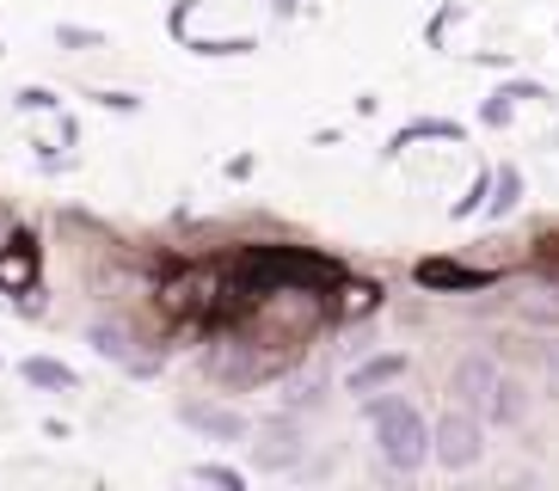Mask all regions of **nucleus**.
Returning a JSON list of instances; mask_svg holds the SVG:
<instances>
[{
    "mask_svg": "<svg viewBox=\"0 0 559 491\" xmlns=\"http://www.w3.org/2000/svg\"><path fill=\"white\" fill-rule=\"evenodd\" d=\"M369 424H376V448L394 474H418V467L437 455V448H430V424L406 406V399H376V406H369Z\"/></svg>",
    "mask_w": 559,
    "mask_h": 491,
    "instance_id": "1",
    "label": "nucleus"
},
{
    "mask_svg": "<svg viewBox=\"0 0 559 491\" xmlns=\"http://www.w3.org/2000/svg\"><path fill=\"white\" fill-rule=\"evenodd\" d=\"M222 301H228V277L222 271H203V264H185L154 289V308L173 326H198V320H222Z\"/></svg>",
    "mask_w": 559,
    "mask_h": 491,
    "instance_id": "2",
    "label": "nucleus"
},
{
    "mask_svg": "<svg viewBox=\"0 0 559 491\" xmlns=\"http://www.w3.org/2000/svg\"><path fill=\"white\" fill-rule=\"evenodd\" d=\"M430 448H437V460H443L449 474H467V467H479V455H486V411L449 406L443 418L430 424Z\"/></svg>",
    "mask_w": 559,
    "mask_h": 491,
    "instance_id": "3",
    "label": "nucleus"
},
{
    "mask_svg": "<svg viewBox=\"0 0 559 491\" xmlns=\"http://www.w3.org/2000/svg\"><path fill=\"white\" fill-rule=\"evenodd\" d=\"M301 460H308V430H301L296 411H283V418L252 430V467L259 474H296Z\"/></svg>",
    "mask_w": 559,
    "mask_h": 491,
    "instance_id": "4",
    "label": "nucleus"
},
{
    "mask_svg": "<svg viewBox=\"0 0 559 491\" xmlns=\"http://www.w3.org/2000/svg\"><path fill=\"white\" fill-rule=\"evenodd\" d=\"M179 424L198 430V436H210V442H247L252 436V418L240 406H222V399H185Z\"/></svg>",
    "mask_w": 559,
    "mask_h": 491,
    "instance_id": "5",
    "label": "nucleus"
},
{
    "mask_svg": "<svg viewBox=\"0 0 559 491\" xmlns=\"http://www.w3.org/2000/svg\"><path fill=\"white\" fill-rule=\"evenodd\" d=\"M498 381H504V369H498L486 350H467V357L449 369V399H455V406L486 411V406H492V393H498Z\"/></svg>",
    "mask_w": 559,
    "mask_h": 491,
    "instance_id": "6",
    "label": "nucleus"
},
{
    "mask_svg": "<svg viewBox=\"0 0 559 491\" xmlns=\"http://www.w3.org/2000/svg\"><path fill=\"white\" fill-rule=\"evenodd\" d=\"M86 344H93L105 362H123L130 375H154V369H160V357H142V350H135V332L123 326V320H93V326H86Z\"/></svg>",
    "mask_w": 559,
    "mask_h": 491,
    "instance_id": "7",
    "label": "nucleus"
},
{
    "mask_svg": "<svg viewBox=\"0 0 559 491\" xmlns=\"http://www.w3.org/2000/svg\"><path fill=\"white\" fill-rule=\"evenodd\" d=\"M412 277H418V289H430V295H467V289H486L492 271H479V264H455V259H425Z\"/></svg>",
    "mask_w": 559,
    "mask_h": 491,
    "instance_id": "8",
    "label": "nucleus"
},
{
    "mask_svg": "<svg viewBox=\"0 0 559 491\" xmlns=\"http://www.w3.org/2000/svg\"><path fill=\"white\" fill-rule=\"evenodd\" d=\"M37 277H44V259H37V240L32 233H19L7 252H0V295L13 301V295H32Z\"/></svg>",
    "mask_w": 559,
    "mask_h": 491,
    "instance_id": "9",
    "label": "nucleus"
},
{
    "mask_svg": "<svg viewBox=\"0 0 559 491\" xmlns=\"http://www.w3.org/2000/svg\"><path fill=\"white\" fill-rule=\"evenodd\" d=\"M412 362L400 357V350H388V357H369V362H357V369H350L345 375V387L350 393H376V387H394L400 375H406Z\"/></svg>",
    "mask_w": 559,
    "mask_h": 491,
    "instance_id": "10",
    "label": "nucleus"
},
{
    "mask_svg": "<svg viewBox=\"0 0 559 491\" xmlns=\"http://www.w3.org/2000/svg\"><path fill=\"white\" fill-rule=\"evenodd\" d=\"M523 418H528V381L523 375H504V381H498V393H492V406H486V424L516 430Z\"/></svg>",
    "mask_w": 559,
    "mask_h": 491,
    "instance_id": "11",
    "label": "nucleus"
},
{
    "mask_svg": "<svg viewBox=\"0 0 559 491\" xmlns=\"http://www.w3.org/2000/svg\"><path fill=\"white\" fill-rule=\"evenodd\" d=\"M19 375L32 381V387H44V393H74L81 387V375H74L68 362H56V357H25L19 362Z\"/></svg>",
    "mask_w": 559,
    "mask_h": 491,
    "instance_id": "12",
    "label": "nucleus"
},
{
    "mask_svg": "<svg viewBox=\"0 0 559 491\" xmlns=\"http://www.w3.org/2000/svg\"><path fill=\"white\" fill-rule=\"evenodd\" d=\"M376 301H381L376 283H338V289H332V326H338V320H362Z\"/></svg>",
    "mask_w": 559,
    "mask_h": 491,
    "instance_id": "13",
    "label": "nucleus"
},
{
    "mask_svg": "<svg viewBox=\"0 0 559 491\" xmlns=\"http://www.w3.org/2000/svg\"><path fill=\"white\" fill-rule=\"evenodd\" d=\"M516 308H523V320H547V326H559V283H528V289L516 295Z\"/></svg>",
    "mask_w": 559,
    "mask_h": 491,
    "instance_id": "14",
    "label": "nucleus"
},
{
    "mask_svg": "<svg viewBox=\"0 0 559 491\" xmlns=\"http://www.w3.org/2000/svg\"><path fill=\"white\" fill-rule=\"evenodd\" d=\"M191 479H203V486H222V491H240V486H247V474L215 467V460H198V467H191Z\"/></svg>",
    "mask_w": 559,
    "mask_h": 491,
    "instance_id": "15",
    "label": "nucleus"
},
{
    "mask_svg": "<svg viewBox=\"0 0 559 491\" xmlns=\"http://www.w3.org/2000/svg\"><path fill=\"white\" fill-rule=\"evenodd\" d=\"M516 196H523V179H516V172H498V196H492V215H510V209H516Z\"/></svg>",
    "mask_w": 559,
    "mask_h": 491,
    "instance_id": "16",
    "label": "nucleus"
},
{
    "mask_svg": "<svg viewBox=\"0 0 559 491\" xmlns=\"http://www.w3.org/2000/svg\"><path fill=\"white\" fill-rule=\"evenodd\" d=\"M13 105H19V111H56V93H50V86H19Z\"/></svg>",
    "mask_w": 559,
    "mask_h": 491,
    "instance_id": "17",
    "label": "nucleus"
},
{
    "mask_svg": "<svg viewBox=\"0 0 559 491\" xmlns=\"http://www.w3.org/2000/svg\"><path fill=\"white\" fill-rule=\"evenodd\" d=\"M535 369H542L547 393H554V399H559V338H554V344H542V357H535Z\"/></svg>",
    "mask_w": 559,
    "mask_h": 491,
    "instance_id": "18",
    "label": "nucleus"
},
{
    "mask_svg": "<svg viewBox=\"0 0 559 491\" xmlns=\"http://www.w3.org/2000/svg\"><path fill=\"white\" fill-rule=\"evenodd\" d=\"M56 44H68V49H99L105 37H99V32H86V25H62V32H56Z\"/></svg>",
    "mask_w": 559,
    "mask_h": 491,
    "instance_id": "19",
    "label": "nucleus"
},
{
    "mask_svg": "<svg viewBox=\"0 0 559 491\" xmlns=\"http://www.w3.org/2000/svg\"><path fill=\"white\" fill-rule=\"evenodd\" d=\"M486 191H492V179L479 172V179L467 184V196H461V203H455V215H474V209H479V196H486Z\"/></svg>",
    "mask_w": 559,
    "mask_h": 491,
    "instance_id": "20",
    "label": "nucleus"
},
{
    "mask_svg": "<svg viewBox=\"0 0 559 491\" xmlns=\"http://www.w3.org/2000/svg\"><path fill=\"white\" fill-rule=\"evenodd\" d=\"M19 233H25V228H19V215L7 209V203H0V252H7V246H13Z\"/></svg>",
    "mask_w": 559,
    "mask_h": 491,
    "instance_id": "21",
    "label": "nucleus"
}]
</instances>
